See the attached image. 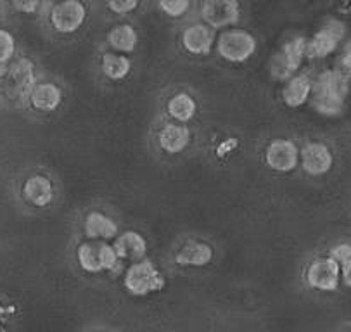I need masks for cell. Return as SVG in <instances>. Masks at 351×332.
Listing matches in <instances>:
<instances>
[{
  "instance_id": "cell-31",
  "label": "cell",
  "mask_w": 351,
  "mask_h": 332,
  "mask_svg": "<svg viewBox=\"0 0 351 332\" xmlns=\"http://www.w3.org/2000/svg\"><path fill=\"white\" fill-rule=\"evenodd\" d=\"M344 281H346V284H348V285H350V287H351V270H350V272H348V274H346V275H344Z\"/></svg>"
},
{
  "instance_id": "cell-28",
  "label": "cell",
  "mask_w": 351,
  "mask_h": 332,
  "mask_svg": "<svg viewBox=\"0 0 351 332\" xmlns=\"http://www.w3.org/2000/svg\"><path fill=\"white\" fill-rule=\"evenodd\" d=\"M337 71H339L343 76H346V78H350L351 76V42H348L343 54H341L339 68H337Z\"/></svg>"
},
{
  "instance_id": "cell-13",
  "label": "cell",
  "mask_w": 351,
  "mask_h": 332,
  "mask_svg": "<svg viewBox=\"0 0 351 332\" xmlns=\"http://www.w3.org/2000/svg\"><path fill=\"white\" fill-rule=\"evenodd\" d=\"M217 42L215 29L204 23H196V25L189 26L182 33V45L189 54L194 56H208L211 54Z\"/></svg>"
},
{
  "instance_id": "cell-27",
  "label": "cell",
  "mask_w": 351,
  "mask_h": 332,
  "mask_svg": "<svg viewBox=\"0 0 351 332\" xmlns=\"http://www.w3.org/2000/svg\"><path fill=\"white\" fill-rule=\"evenodd\" d=\"M108 8L116 14H128L138 8V2L137 0H116V2H109Z\"/></svg>"
},
{
  "instance_id": "cell-12",
  "label": "cell",
  "mask_w": 351,
  "mask_h": 332,
  "mask_svg": "<svg viewBox=\"0 0 351 332\" xmlns=\"http://www.w3.org/2000/svg\"><path fill=\"white\" fill-rule=\"evenodd\" d=\"M303 170L311 177H322L329 174L334 165V156L330 149L322 142H310L300 151Z\"/></svg>"
},
{
  "instance_id": "cell-15",
  "label": "cell",
  "mask_w": 351,
  "mask_h": 332,
  "mask_svg": "<svg viewBox=\"0 0 351 332\" xmlns=\"http://www.w3.org/2000/svg\"><path fill=\"white\" fill-rule=\"evenodd\" d=\"M192 141V134L185 125L180 123H168L158 134L160 147L168 154H178L185 151Z\"/></svg>"
},
{
  "instance_id": "cell-25",
  "label": "cell",
  "mask_w": 351,
  "mask_h": 332,
  "mask_svg": "<svg viewBox=\"0 0 351 332\" xmlns=\"http://www.w3.org/2000/svg\"><path fill=\"white\" fill-rule=\"evenodd\" d=\"M330 258L339 265L343 277L351 270V244H339L330 249Z\"/></svg>"
},
{
  "instance_id": "cell-18",
  "label": "cell",
  "mask_w": 351,
  "mask_h": 332,
  "mask_svg": "<svg viewBox=\"0 0 351 332\" xmlns=\"http://www.w3.org/2000/svg\"><path fill=\"white\" fill-rule=\"evenodd\" d=\"M114 248L116 254L120 260H138L145 257L147 253V241L144 235H141L135 230H127L121 235L114 239Z\"/></svg>"
},
{
  "instance_id": "cell-14",
  "label": "cell",
  "mask_w": 351,
  "mask_h": 332,
  "mask_svg": "<svg viewBox=\"0 0 351 332\" xmlns=\"http://www.w3.org/2000/svg\"><path fill=\"white\" fill-rule=\"evenodd\" d=\"M84 232L88 241L108 242L118 237V224L102 211H92L85 217Z\"/></svg>"
},
{
  "instance_id": "cell-8",
  "label": "cell",
  "mask_w": 351,
  "mask_h": 332,
  "mask_svg": "<svg viewBox=\"0 0 351 332\" xmlns=\"http://www.w3.org/2000/svg\"><path fill=\"white\" fill-rule=\"evenodd\" d=\"M344 35H346L344 23L336 21V19L326 23L315 35L311 36V40H308L306 56L315 59L327 58V56L336 51L337 45L341 44V40L344 38Z\"/></svg>"
},
{
  "instance_id": "cell-21",
  "label": "cell",
  "mask_w": 351,
  "mask_h": 332,
  "mask_svg": "<svg viewBox=\"0 0 351 332\" xmlns=\"http://www.w3.org/2000/svg\"><path fill=\"white\" fill-rule=\"evenodd\" d=\"M108 42L114 51L121 54H130L135 51L138 44V33L132 25H116L109 29Z\"/></svg>"
},
{
  "instance_id": "cell-1",
  "label": "cell",
  "mask_w": 351,
  "mask_h": 332,
  "mask_svg": "<svg viewBox=\"0 0 351 332\" xmlns=\"http://www.w3.org/2000/svg\"><path fill=\"white\" fill-rule=\"evenodd\" d=\"M348 95V78L337 69H327L311 87V104L320 115L337 116L343 112Z\"/></svg>"
},
{
  "instance_id": "cell-2",
  "label": "cell",
  "mask_w": 351,
  "mask_h": 332,
  "mask_svg": "<svg viewBox=\"0 0 351 332\" xmlns=\"http://www.w3.org/2000/svg\"><path fill=\"white\" fill-rule=\"evenodd\" d=\"M125 289L134 296H149L160 293L167 281L161 270L151 260H141L130 265L123 278Z\"/></svg>"
},
{
  "instance_id": "cell-24",
  "label": "cell",
  "mask_w": 351,
  "mask_h": 332,
  "mask_svg": "<svg viewBox=\"0 0 351 332\" xmlns=\"http://www.w3.org/2000/svg\"><path fill=\"white\" fill-rule=\"evenodd\" d=\"M16 54V38L11 32L0 28V66L8 64Z\"/></svg>"
},
{
  "instance_id": "cell-26",
  "label": "cell",
  "mask_w": 351,
  "mask_h": 332,
  "mask_svg": "<svg viewBox=\"0 0 351 332\" xmlns=\"http://www.w3.org/2000/svg\"><path fill=\"white\" fill-rule=\"evenodd\" d=\"M191 8L189 0H163L160 2V9L170 18H182Z\"/></svg>"
},
{
  "instance_id": "cell-10",
  "label": "cell",
  "mask_w": 351,
  "mask_h": 332,
  "mask_svg": "<svg viewBox=\"0 0 351 332\" xmlns=\"http://www.w3.org/2000/svg\"><path fill=\"white\" fill-rule=\"evenodd\" d=\"M201 16L204 25L211 29H221L239 21V2L234 0H208L201 5Z\"/></svg>"
},
{
  "instance_id": "cell-11",
  "label": "cell",
  "mask_w": 351,
  "mask_h": 332,
  "mask_svg": "<svg viewBox=\"0 0 351 332\" xmlns=\"http://www.w3.org/2000/svg\"><path fill=\"white\" fill-rule=\"evenodd\" d=\"M341 268L332 258H320L308 267L306 282L317 291H336L339 285Z\"/></svg>"
},
{
  "instance_id": "cell-22",
  "label": "cell",
  "mask_w": 351,
  "mask_h": 332,
  "mask_svg": "<svg viewBox=\"0 0 351 332\" xmlns=\"http://www.w3.org/2000/svg\"><path fill=\"white\" fill-rule=\"evenodd\" d=\"M168 115L178 123H189L197 112V102L187 92H178L173 97H170L167 104Z\"/></svg>"
},
{
  "instance_id": "cell-5",
  "label": "cell",
  "mask_w": 351,
  "mask_h": 332,
  "mask_svg": "<svg viewBox=\"0 0 351 332\" xmlns=\"http://www.w3.org/2000/svg\"><path fill=\"white\" fill-rule=\"evenodd\" d=\"M308 40L303 36L289 40L282 47V51L271 59V75L279 80H289L300 69L304 56H306Z\"/></svg>"
},
{
  "instance_id": "cell-7",
  "label": "cell",
  "mask_w": 351,
  "mask_h": 332,
  "mask_svg": "<svg viewBox=\"0 0 351 332\" xmlns=\"http://www.w3.org/2000/svg\"><path fill=\"white\" fill-rule=\"evenodd\" d=\"M265 163L277 174H289L300 165V149L289 139H276L265 149Z\"/></svg>"
},
{
  "instance_id": "cell-9",
  "label": "cell",
  "mask_w": 351,
  "mask_h": 332,
  "mask_svg": "<svg viewBox=\"0 0 351 332\" xmlns=\"http://www.w3.org/2000/svg\"><path fill=\"white\" fill-rule=\"evenodd\" d=\"M35 66L29 59H19L12 62L5 73V91L11 97H29L35 88Z\"/></svg>"
},
{
  "instance_id": "cell-17",
  "label": "cell",
  "mask_w": 351,
  "mask_h": 332,
  "mask_svg": "<svg viewBox=\"0 0 351 332\" xmlns=\"http://www.w3.org/2000/svg\"><path fill=\"white\" fill-rule=\"evenodd\" d=\"M215 253L213 248L206 242L191 241L185 246H182L180 251L175 254V263L180 267H206L211 263Z\"/></svg>"
},
{
  "instance_id": "cell-3",
  "label": "cell",
  "mask_w": 351,
  "mask_h": 332,
  "mask_svg": "<svg viewBox=\"0 0 351 332\" xmlns=\"http://www.w3.org/2000/svg\"><path fill=\"white\" fill-rule=\"evenodd\" d=\"M215 44H217V54L234 64H241L253 58L258 47L256 38L250 32L241 28L225 29Z\"/></svg>"
},
{
  "instance_id": "cell-30",
  "label": "cell",
  "mask_w": 351,
  "mask_h": 332,
  "mask_svg": "<svg viewBox=\"0 0 351 332\" xmlns=\"http://www.w3.org/2000/svg\"><path fill=\"white\" fill-rule=\"evenodd\" d=\"M236 145H237V141H236V139H228V141L221 142L220 147L217 149V154L220 156V158H223L225 154H228V152L234 151V147H236Z\"/></svg>"
},
{
  "instance_id": "cell-6",
  "label": "cell",
  "mask_w": 351,
  "mask_h": 332,
  "mask_svg": "<svg viewBox=\"0 0 351 332\" xmlns=\"http://www.w3.org/2000/svg\"><path fill=\"white\" fill-rule=\"evenodd\" d=\"M85 19H87V8L84 2H78V0L59 2L51 11L52 28L62 35L78 32L84 26Z\"/></svg>"
},
{
  "instance_id": "cell-4",
  "label": "cell",
  "mask_w": 351,
  "mask_h": 332,
  "mask_svg": "<svg viewBox=\"0 0 351 332\" xmlns=\"http://www.w3.org/2000/svg\"><path fill=\"white\" fill-rule=\"evenodd\" d=\"M78 265L87 274H101V272L114 270L120 263V258L116 254L114 248L108 242L88 241L78 246L76 251Z\"/></svg>"
},
{
  "instance_id": "cell-20",
  "label": "cell",
  "mask_w": 351,
  "mask_h": 332,
  "mask_svg": "<svg viewBox=\"0 0 351 332\" xmlns=\"http://www.w3.org/2000/svg\"><path fill=\"white\" fill-rule=\"evenodd\" d=\"M311 87H313V83L306 75L291 76L282 88L284 104L293 109L301 108L311 97Z\"/></svg>"
},
{
  "instance_id": "cell-29",
  "label": "cell",
  "mask_w": 351,
  "mask_h": 332,
  "mask_svg": "<svg viewBox=\"0 0 351 332\" xmlns=\"http://www.w3.org/2000/svg\"><path fill=\"white\" fill-rule=\"evenodd\" d=\"M40 2H36V0H32V2H14V8L19 9L21 12H35L36 9L40 8Z\"/></svg>"
},
{
  "instance_id": "cell-16",
  "label": "cell",
  "mask_w": 351,
  "mask_h": 332,
  "mask_svg": "<svg viewBox=\"0 0 351 332\" xmlns=\"http://www.w3.org/2000/svg\"><path fill=\"white\" fill-rule=\"evenodd\" d=\"M23 195L33 206L45 208L54 201V185L45 175H32L23 184Z\"/></svg>"
},
{
  "instance_id": "cell-19",
  "label": "cell",
  "mask_w": 351,
  "mask_h": 332,
  "mask_svg": "<svg viewBox=\"0 0 351 332\" xmlns=\"http://www.w3.org/2000/svg\"><path fill=\"white\" fill-rule=\"evenodd\" d=\"M29 104L42 112H51L61 106L62 102V91L52 82L36 83L35 88L29 94Z\"/></svg>"
},
{
  "instance_id": "cell-23",
  "label": "cell",
  "mask_w": 351,
  "mask_h": 332,
  "mask_svg": "<svg viewBox=\"0 0 351 332\" xmlns=\"http://www.w3.org/2000/svg\"><path fill=\"white\" fill-rule=\"evenodd\" d=\"M101 68L109 80L120 82L130 75L132 61L123 54H104L101 59Z\"/></svg>"
}]
</instances>
